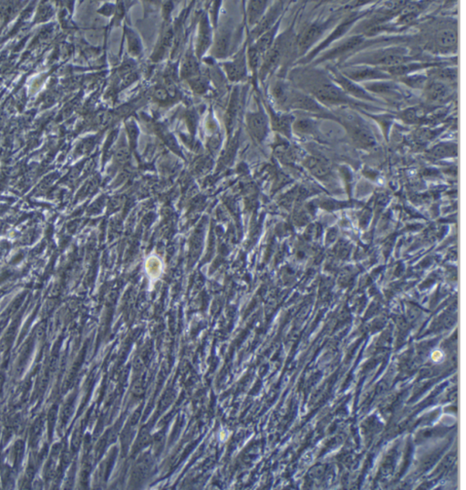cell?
Wrapping results in <instances>:
<instances>
[{
  "mask_svg": "<svg viewBox=\"0 0 466 490\" xmlns=\"http://www.w3.org/2000/svg\"><path fill=\"white\" fill-rule=\"evenodd\" d=\"M407 50L403 48H388L374 50L355 58L353 62L367 66H380V68L393 67L408 62Z\"/></svg>",
  "mask_w": 466,
  "mask_h": 490,
  "instance_id": "cell-1",
  "label": "cell"
},
{
  "mask_svg": "<svg viewBox=\"0 0 466 490\" xmlns=\"http://www.w3.org/2000/svg\"><path fill=\"white\" fill-rule=\"evenodd\" d=\"M312 93L319 102L327 105H343L349 100L341 88L328 80L316 81L312 86Z\"/></svg>",
  "mask_w": 466,
  "mask_h": 490,
  "instance_id": "cell-2",
  "label": "cell"
},
{
  "mask_svg": "<svg viewBox=\"0 0 466 490\" xmlns=\"http://www.w3.org/2000/svg\"><path fill=\"white\" fill-rule=\"evenodd\" d=\"M342 75L354 82L363 80H385L391 77L380 68L370 67L367 65L346 69L343 70Z\"/></svg>",
  "mask_w": 466,
  "mask_h": 490,
  "instance_id": "cell-3",
  "label": "cell"
},
{
  "mask_svg": "<svg viewBox=\"0 0 466 490\" xmlns=\"http://www.w3.org/2000/svg\"><path fill=\"white\" fill-rule=\"evenodd\" d=\"M286 48V42L283 39L277 40L267 51L265 58V62L261 70L262 77L273 71L282 59Z\"/></svg>",
  "mask_w": 466,
  "mask_h": 490,
  "instance_id": "cell-4",
  "label": "cell"
},
{
  "mask_svg": "<svg viewBox=\"0 0 466 490\" xmlns=\"http://www.w3.org/2000/svg\"><path fill=\"white\" fill-rule=\"evenodd\" d=\"M348 129H350L352 137L363 145L371 146L375 143V138L370 130L356 118L348 119Z\"/></svg>",
  "mask_w": 466,
  "mask_h": 490,
  "instance_id": "cell-5",
  "label": "cell"
},
{
  "mask_svg": "<svg viewBox=\"0 0 466 490\" xmlns=\"http://www.w3.org/2000/svg\"><path fill=\"white\" fill-rule=\"evenodd\" d=\"M333 79L337 82V84H339L341 90L346 94H350L355 98L362 99V100H366V101H375V99L368 92H366L365 89L358 85L354 81L349 80L342 74H335Z\"/></svg>",
  "mask_w": 466,
  "mask_h": 490,
  "instance_id": "cell-6",
  "label": "cell"
},
{
  "mask_svg": "<svg viewBox=\"0 0 466 490\" xmlns=\"http://www.w3.org/2000/svg\"><path fill=\"white\" fill-rule=\"evenodd\" d=\"M291 108L311 111V112H325V110L314 99L300 92L290 93L289 104Z\"/></svg>",
  "mask_w": 466,
  "mask_h": 490,
  "instance_id": "cell-7",
  "label": "cell"
},
{
  "mask_svg": "<svg viewBox=\"0 0 466 490\" xmlns=\"http://www.w3.org/2000/svg\"><path fill=\"white\" fill-rule=\"evenodd\" d=\"M424 90L426 99L433 104L442 103L451 93L449 86L441 80H433L431 83H427Z\"/></svg>",
  "mask_w": 466,
  "mask_h": 490,
  "instance_id": "cell-8",
  "label": "cell"
},
{
  "mask_svg": "<svg viewBox=\"0 0 466 490\" xmlns=\"http://www.w3.org/2000/svg\"><path fill=\"white\" fill-rule=\"evenodd\" d=\"M328 26V23H316L313 24L305 31V33L301 36L299 41V49L301 53H304L312 46L316 40L320 37V35L324 32Z\"/></svg>",
  "mask_w": 466,
  "mask_h": 490,
  "instance_id": "cell-9",
  "label": "cell"
},
{
  "mask_svg": "<svg viewBox=\"0 0 466 490\" xmlns=\"http://www.w3.org/2000/svg\"><path fill=\"white\" fill-rule=\"evenodd\" d=\"M363 41V37L362 36H353L350 37L349 39L345 40L343 43L339 44L336 48L331 49L328 51L326 54L323 55L322 58H320L319 61H327V60H332L337 57L343 55L345 53L349 52L350 50L355 49L360 44H362Z\"/></svg>",
  "mask_w": 466,
  "mask_h": 490,
  "instance_id": "cell-10",
  "label": "cell"
},
{
  "mask_svg": "<svg viewBox=\"0 0 466 490\" xmlns=\"http://www.w3.org/2000/svg\"><path fill=\"white\" fill-rule=\"evenodd\" d=\"M247 121L249 128L251 129L254 135L258 138L264 137L268 129V123H267V118L263 111H258L256 113L249 114Z\"/></svg>",
  "mask_w": 466,
  "mask_h": 490,
  "instance_id": "cell-11",
  "label": "cell"
},
{
  "mask_svg": "<svg viewBox=\"0 0 466 490\" xmlns=\"http://www.w3.org/2000/svg\"><path fill=\"white\" fill-rule=\"evenodd\" d=\"M356 19H356L355 17H351L350 19H346L342 24L339 25V26L337 27V29L332 32V35H331L330 37H328L324 42L321 43L317 49H315V50H313L312 53L309 55V58L313 57L314 54L318 53V52H319L320 50L325 49L326 47H328L331 43L333 42V41H335L336 39L339 38V37H341L342 35H344L347 31H349L350 26L355 22Z\"/></svg>",
  "mask_w": 466,
  "mask_h": 490,
  "instance_id": "cell-12",
  "label": "cell"
},
{
  "mask_svg": "<svg viewBox=\"0 0 466 490\" xmlns=\"http://www.w3.org/2000/svg\"><path fill=\"white\" fill-rule=\"evenodd\" d=\"M365 90L368 92L378 93L380 95L388 96H398V89L394 83L390 81H372L365 83Z\"/></svg>",
  "mask_w": 466,
  "mask_h": 490,
  "instance_id": "cell-13",
  "label": "cell"
},
{
  "mask_svg": "<svg viewBox=\"0 0 466 490\" xmlns=\"http://www.w3.org/2000/svg\"><path fill=\"white\" fill-rule=\"evenodd\" d=\"M435 41L442 49H452L457 43L456 31L452 29H443L437 33Z\"/></svg>",
  "mask_w": 466,
  "mask_h": 490,
  "instance_id": "cell-14",
  "label": "cell"
},
{
  "mask_svg": "<svg viewBox=\"0 0 466 490\" xmlns=\"http://www.w3.org/2000/svg\"><path fill=\"white\" fill-rule=\"evenodd\" d=\"M277 28H278V25H276L274 28L270 29L269 31H266V33H264L260 37V38L258 39V43H257V45H256L255 48L257 49V50H258L260 54L266 52L272 47V44H273V40H274V37L276 35Z\"/></svg>",
  "mask_w": 466,
  "mask_h": 490,
  "instance_id": "cell-15",
  "label": "cell"
},
{
  "mask_svg": "<svg viewBox=\"0 0 466 490\" xmlns=\"http://www.w3.org/2000/svg\"><path fill=\"white\" fill-rule=\"evenodd\" d=\"M279 12V9L276 7L272 9L264 19L259 21V25L256 29V33L258 35H263L266 31H268L271 28V26L275 22V19L277 18V14Z\"/></svg>",
  "mask_w": 466,
  "mask_h": 490,
  "instance_id": "cell-16",
  "label": "cell"
},
{
  "mask_svg": "<svg viewBox=\"0 0 466 490\" xmlns=\"http://www.w3.org/2000/svg\"><path fill=\"white\" fill-rule=\"evenodd\" d=\"M226 68L229 78L232 80H238L245 73V63L244 60L241 58L230 64H227Z\"/></svg>",
  "mask_w": 466,
  "mask_h": 490,
  "instance_id": "cell-17",
  "label": "cell"
},
{
  "mask_svg": "<svg viewBox=\"0 0 466 490\" xmlns=\"http://www.w3.org/2000/svg\"><path fill=\"white\" fill-rule=\"evenodd\" d=\"M266 2H265V1L251 2V5L249 6V10H248L250 24H255V23H258L260 21L261 16L263 15L265 8L266 6Z\"/></svg>",
  "mask_w": 466,
  "mask_h": 490,
  "instance_id": "cell-18",
  "label": "cell"
},
{
  "mask_svg": "<svg viewBox=\"0 0 466 490\" xmlns=\"http://www.w3.org/2000/svg\"><path fill=\"white\" fill-rule=\"evenodd\" d=\"M293 123V117L290 115H276L273 118V124L275 129L288 135L292 129Z\"/></svg>",
  "mask_w": 466,
  "mask_h": 490,
  "instance_id": "cell-19",
  "label": "cell"
},
{
  "mask_svg": "<svg viewBox=\"0 0 466 490\" xmlns=\"http://www.w3.org/2000/svg\"><path fill=\"white\" fill-rule=\"evenodd\" d=\"M401 81L405 83L406 85L413 88V89H424L425 86L428 83V79L424 75H409V76H403Z\"/></svg>",
  "mask_w": 466,
  "mask_h": 490,
  "instance_id": "cell-20",
  "label": "cell"
},
{
  "mask_svg": "<svg viewBox=\"0 0 466 490\" xmlns=\"http://www.w3.org/2000/svg\"><path fill=\"white\" fill-rule=\"evenodd\" d=\"M293 128L302 134H309L312 132L314 129H316V125L314 121L309 118H301L300 120H297L293 123Z\"/></svg>",
  "mask_w": 466,
  "mask_h": 490,
  "instance_id": "cell-21",
  "label": "cell"
},
{
  "mask_svg": "<svg viewBox=\"0 0 466 490\" xmlns=\"http://www.w3.org/2000/svg\"><path fill=\"white\" fill-rule=\"evenodd\" d=\"M229 41H230V33L227 31H225L218 37L215 50H216V54L219 57H222L227 53L228 47H229Z\"/></svg>",
  "mask_w": 466,
  "mask_h": 490,
  "instance_id": "cell-22",
  "label": "cell"
},
{
  "mask_svg": "<svg viewBox=\"0 0 466 490\" xmlns=\"http://www.w3.org/2000/svg\"><path fill=\"white\" fill-rule=\"evenodd\" d=\"M209 26L207 22L204 20L201 29V34H200V39H199V52H202L205 48L209 46L210 43V31H209Z\"/></svg>",
  "mask_w": 466,
  "mask_h": 490,
  "instance_id": "cell-23",
  "label": "cell"
},
{
  "mask_svg": "<svg viewBox=\"0 0 466 490\" xmlns=\"http://www.w3.org/2000/svg\"><path fill=\"white\" fill-rule=\"evenodd\" d=\"M417 16V10L414 6H408L406 9L403 10V12L401 13V16L399 19V24H408L411 22L413 19L416 18Z\"/></svg>",
  "mask_w": 466,
  "mask_h": 490,
  "instance_id": "cell-24",
  "label": "cell"
},
{
  "mask_svg": "<svg viewBox=\"0 0 466 490\" xmlns=\"http://www.w3.org/2000/svg\"><path fill=\"white\" fill-rule=\"evenodd\" d=\"M197 62H195V60L191 57H188L186 59V62H184V65H183V70H182V72L184 74V76H191V75H194L195 73H197Z\"/></svg>",
  "mask_w": 466,
  "mask_h": 490,
  "instance_id": "cell-25",
  "label": "cell"
},
{
  "mask_svg": "<svg viewBox=\"0 0 466 490\" xmlns=\"http://www.w3.org/2000/svg\"><path fill=\"white\" fill-rule=\"evenodd\" d=\"M129 46L130 50L131 52H133V54H138L140 51H141V47H140V42L137 38H135L134 35L133 36H130L129 37Z\"/></svg>",
  "mask_w": 466,
  "mask_h": 490,
  "instance_id": "cell-26",
  "label": "cell"
},
{
  "mask_svg": "<svg viewBox=\"0 0 466 490\" xmlns=\"http://www.w3.org/2000/svg\"><path fill=\"white\" fill-rule=\"evenodd\" d=\"M155 94H156V97L159 99V100H162V101H163V100H166V99L167 98V92H166V90H164V89H158V90L156 91V93H155Z\"/></svg>",
  "mask_w": 466,
  "mask_h": 490,
  "instance_id": "cell-27",
  "label": "cell"
}]
</instances>
